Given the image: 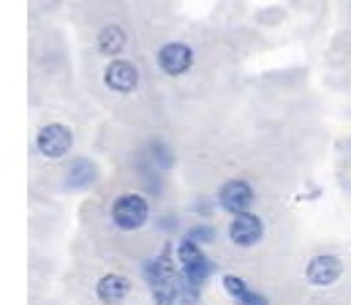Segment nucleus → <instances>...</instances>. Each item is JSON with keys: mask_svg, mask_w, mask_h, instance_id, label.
<instances>
[{"mask_svg": "<svg viewBox=\"0 0 351 305\" xmlns=\"http://www.w3.org/2000/svg\"><path fill=\"white\" fill-rule=\"evenodd\" d=\"M185 237H191V240L199 243V245H210V243H215L218 232H215L213 223H193V226L185 232Z\"/></svg>", "mask_w": 351, "mask_h": 305, "instance_id": "2eb2a0df", "label": "nucleus"}, {"mask_svg": "<svg viewBox=\"0 0 351 305\" xmlns=\"http://www.w3.org/2000/svg\"><path fill=\"white\" fill-rule=\"evenodd\" d=\"M156 60H158V69L167 77H182L193 66V49L188 44H182V41H169V44H164L158 49Z\"/></svg>", "mask_w": 351, "mask_h": 305, "instance_id": "1a4fd4ad", "label": "nucleus"}, {"mask_svg": "<svg viewBox=\"0 0 351 305\" xmlns=\"http://www.w3.org/2000/svg\"><path fill=\"white\" fill-rule=\"evenodd\" d=\"M256 204V191L248 180H226L221 188H218V207L226 210L229 215H240V212H251Z\"/></svg>", "mask_w": 351, "mask_h": 305, "instance_id": "39448f33", "label": "nucleus"}, {"mask_svg": "<svg viewBox=\"0 0 351 305\" xmlns=\"http://www.w3.org/2000/svg\"><path fill=\"white\" fill-rule=\"evenodd\" d=\"M131 295V278L123 273H106L95 281V297L104 305H123Z\"/></svg>", "mask_w": 351, "mask_h": 305, "instance_id": "9d476101", "label": "nucleus"}, {"mask_svg": "<svg viewBox=\"0 0 351 305\" xmlns=\"http://www.w3.org/2000/svg\"><path fill=\"white\" fill-rule=\"evenodd\" d=\"M104 85L114 93H134L139 88V69L131 63V60H120V58H112L109 66L104 69Z\"/></svg>", "mask_w": 351, "mask_h": 305, "instance_id": "6e6552de", "label": "nucleus"}, {"mask_svg": "<svg viewBox=\"0 0 351 305\" xmlns=\"http://www.w3.org/2000/svg\"><path fill=\"white\" fill-rule=\"evenodd\" d=\"M142 276L150 289L153 305H177V284H180V265H177V245L164 243L156 256L142 262Z\"/></svg>", "mask_w": 351, "mask_h": 305, "instance_id": "f257e3e1", "label": "nucleus"}, {"mask_svg": "<svg viewBox=\"0 0 351 305\" xmlns=\"http://www.w3.org/2000/svg\"><path fill=\"white\" fill-rule=\"evenodd\" d=\"M226 234L234 248H256L264 240V221L256 212H240L232 218Z\"/></svg>", "mask_w": 351, "mask_h": 305, "instance_id": "423d86ee", "label": "nucleus"}, {"mask_svg": "<svg viewBox=\"0 0 351 305\" xmlns=\"http://www.w3.org/2000/svg\"><path fill=\"white\" fill-rule=\"evenodd\" d=\"M125 30L120 27V25H106V27H101V33H98V38H95V44H98V52L101 55H106V58H117L123 49H125Z\"/></svg>", "mask_w": 351, "mask_h": 305, "instance_id": "ddd939ff", "label": "nucleus"}, {"mask_svg": "<svg viewBox=\"0 0 351 305\" xmlns=\"http://www.w3.org/2000/svg\"><path fill=\"white\" fill-rule=\"evenodd\" d=\"M150 158H153V164L158 169H169L175 164V156L164 142H150Z\"/></svg>", "mask_w": 351, "mask_h": 305, "instance_id": "dca6fc26", "label": "nucleus"}, {"mask_svg": "<svg viewBox=\"0 0 351 305\" xmlns=\"http://www.w3.org/2000/svg\"><path fill=\"white\" fill-rule=\"evenodd\" d=\"M221 284H223L226 295L234 300V305H272L264 295L254 292L245 278H240V276H234V273H226V276L221 278Z\"/></svg>", "mask_w": 351, "mask_h": 305, "instance_id": "9b49d317", "label": "nucleus"}, {"mask_svg": "<svg viewBox=\"0 0 351 305\" xmlns=\"http://www.w3.org/2000/svg\"><path fill=\"white\" fill-rule=\"evenodd\" d=\"M98 178V169L95 164L88 161V158H74L71 167L66 169V188L71 191H82V188H90Z\"/></svg>", "mask_w": 351, "mask_h": 305, "instance_id": "f8f14e48", "label": "nucleus"}, {"mask_svg": "<svg viewBox=\"0 0 351 305\" xmlns=\"http://www.w3.org/2000/svg\"><path fill=\"white\" fill-rule=\"evenodd\" d=\"M202 284L191 281L182 270H180V284H177V305H199L202 300Z\"/></svg>", "mask_w": 351, "mask_h": 305, "instance_id": "4468645a", "label": "nucleus"}, {"mask_svg": "<svg viewBox=\"0 0 351 305\" xmlns=\"http://www.w3.org/2000/svg\"><path fill=\"white\" fill-rule=\"evenodd\" d=\"M177 265H180V270L191 278V281H196V284H207L210 278H213V273H215V262L202 251V245L199 243H193L191 237H180V243H177Z\"/></svg>", "mask_w": 351, "mask_h": 305, "instance_id": "7ed1b4c3", "label": "nucleus"}, {"mask_svg": "<svg viewBox=\"0 0 351 305\" xmlns=\"http://www.w3.org/2000/svg\"><path fill=\"white\" fill-rule=\"evenodd\" d=\"M109 215H112V223L120 232H139L150 221V204H147V199L142 194L125 191V194H120L112 202Z\"/></svg>", "mask_w": 351, "mask_h": 305, "instance_id": "f03ea898", "label": "nucleus"}, {"mask_svg": "<svg viewBox=\"0 0 351 305\" xmlns=\"http://www.w3.org/2000/svg\"><path fill=\"white\" fill-rule=\"evenodd\" d=\"M36 147H38V153H41L44 158L58 161V158H63V156L71 153V147H74V134H71V128L63 125V123H47V125H41L38 134H36Z\"/></svg>", "mask_w": 351, "mask_h": 305, "instance_id": "20e7f679", "label": "nucleus"}, {"mask_svg": "<svg viewBox=\"0 0 351 305\" xmlns=\"http://www.w3.org/2000/svg\"><path fill=\"white\" fill-rule=\"evenodd\" d=\"M341 276H343V262H341L335 254H319V256H313V259L305 265V278H308V284H311V286H319V289L338 284Z\"/></svg>", "mask_w": 351, "mask_h": 305, "instance_id": "0eeeda50", "label": "nucleus"}]
</instances>
